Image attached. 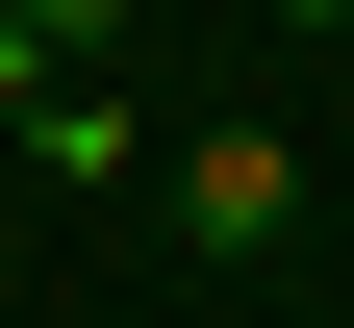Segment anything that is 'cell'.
<instances>
[{"mask_svg":"<svg viewBox=\"0 0 354 328\" xmlns=\"http://www.w3.org/2000/svg\"><path fill=\"white\" fill-rule=\"evenodd\" d=\"M177 227H203V253H279V227H304V152H279V126H203V152H177Z\"/></svg>","mask_w":354,"mask_h":328,"instance_id":"1","label":"cell"}]
</instances>
